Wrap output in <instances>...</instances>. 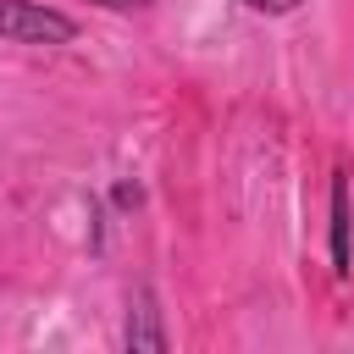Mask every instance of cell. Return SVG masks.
<instances>
[{"label":"cell","mask_w":354,"mask_h":354,"mask_svg":"<svg viewBox=\"0 0 354 354\" xmlns=\"http://www.w3.org/2000/svg\"><path fill=\"white\" fill-rule=\"evenodd\" d=\"M0 33L17 39V44H66L77 28H72V17L50 11V6H33V0H0Z\"/></svg>","instance_id":"1"},{"label":"cell","mask_w":354,"mask_h":354,"mask_svg":"<svg viewBox=\"0 0 354 354\" xmlns=\"http://www.w3.org/2000/svg\"><path fill=\"white\" fill-rule=\"evenodd\" d=\"M332 260H337V277L348 271V183L337 177L332 183Z\"/></svg>","instance_id":"2"},{"label":"cell","mask_w":354,"mask_h":354,"mask_svg":"<svg viewBox=\"0 0 354 354\" xmlns=\"http://www.w3.org/2000/svg\"><path fill=\"white\" fill-rule=\"evenodd\" d=\"M127 343H133V348H149V354H160V348H166V332L155 326V310H149V293H138V310L127 315Z\"/></svg>","instance_id":"3"},{"label":"cell","mask_w":354,"mask_h":354,"mask_svg":"<svg viewBox=\"0 0 354 354\" xmlns=\"http://www.w3.org/2000/svg\"><path fill=\"white\" fill-rule=\"evenodd\" d=\"M243 6H254V11H271V17H282V11H299L304 0H243Z\"/></svg>","instance_id":"4"},{"label":"cell","mask_w":354,"mask_h":354,"mask_svg":"<svg viewBox=\"0 0 354 354\" xmlns=\"http://www.w3.org/2000/svg\"><path fill=\"white\" fill-rule=\"evenodd\" d=\"M100 6H116L122 11V6H144V0H100Z\"/></svg>","instance_id":"5"}]
</instances>
